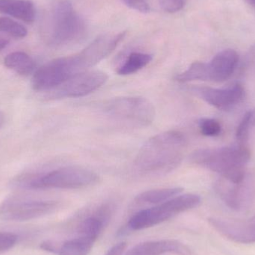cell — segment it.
<instances>
[{"instance_id": "6da1fadb", "label": "cell", "mask_w": 255, "mask_h": 255, "mask_svg": "<svg viewBox=\"0 0 255 255\" xmlns=\"http://www.w3.org/2000/svg\"><path fill=\"white\" fill-rule=\"evenodd\" d=\"M187 143V138L178 130L154 135L138 151L135 169L138 173L146 176L169 173L181 164Z\"/></svg>"}, {"instance_id": "7a4b0ae2", "label": "cell", "mask_w": 255, "mask_h": 255, "mask_svg": "<svg viewBox=\"0 0 255 255\" xmlns=\"http://www.w3.org/2000/svg\"><path fill=\"white\" fill-rule=\"evenodd\" d=\"M251 157L245 145L204 148L195 151L190 157L195 164L220 174L223 178L241 184L245 181L246 167Z\"/></svg>"}, {"instance_id": "3957f363", "label": "cell", "mask_w": 255, "mask_h": 255, "mask_svg": "<svg viewBox=\"0 0 255 255\" xmlns=\"http://www.w3.org/2000/svg\"><path fill=\"white\" fill-rule=\"evenodd\" d=\"M99 175L93 171L80 166H64L42 175H34L20 181L25 188L79 189L89 187L98 182Z\"/></svg>"}, {"instance_id": "277c9868", "label": "cell", "mask_w": 255, "mask_h": 255, "mask_svg": "<svg viewBox=\"0 0 255 255\" xmlns=\"http://www.w3.org/2000/svg\"><path fill=\"white\" fill-rule=\"evenodd\" d=\"M85 21L67 1H59L51 16L48 42L54 46H67L79 41L85 36Z\"/></svg>"}, {"instance_id": "5b68a950", "label": "cell", "mask_w": 255, "mask_h": 255, "mask_svg": "<svg viewBox=\"0 0 255 255\" xmlns=\"http://www.w3.org/2000/svg\"><path fill=\"white\" fill-rule=\"evenodd\" d=\"M200 202L201 198L198 195L192 193L181 196L178 195L153 208L136 213L129 220L128 229L139 231L153 227L181 213L196 208Z\"/></svg>"}, {"instance_id": "8992f818", "label": "cell", "mask_w": 255, "mask_h": 255, "mask_svg": "<svg viewBox=\"0 0 255 255\" xmlns=\"http://www.w3.org/2000/svg\"><path fill=\"white\" fill-rule=\"evenodd\" d=\"M104 112L113 119L133 125L146 127L155 118V108L143 97H127L109 100L104 106Z\"/></svg>"}, {"instance_id": "52a82bcc", "label": "cell", "mask_w": 255, "mask_h": 255, "mask_svg": "<svg viewBox=\"0 0 255 255\" xmlns=\"http://www.w3.org/2000/svg\"><path fill=\"white\" fill-rule=\"evenodd\" d=\"M59 206L56 201L10 197L0 205V219L6 221H28L52 214Z\"/></svg>"}, {"instance_id": "ba28073f", "label": "cell", "mask_w": 255, "mask_h": 255, "mask_svg": "<svg viewBox=\"0 0 255 255\" xmlns=\"http://www.w3.org/2000/svg\"><path fill=\"white\" fill-rule=\"evenodd\" d=\"M109 76L100 70H88L67 80L52 90L50 98H78L85 97L101 88Z\"/></svg>"}, {"instance_id": "9c48e42d", "label": "cell", "mask_w": 255, "mask_h": 255, "mask_svg": "<svg viewBox=\"0 0 255 255\" xmlns=\"http://www.w3.org/2000/svg\"><path fill=\"white\" fill-rule=\"evenodd\" d=\"M193 91L208 104L221 111L235 109L244 100L245 90L238 83L227 88H213L208 87L195 88Z\"/></svg>"}, {"instance_id": "30bf717a", "label": "cell", "mask_w": 255, "mask_h": 255, "mask_svg": "<svg viewBox=\"0 0 255 255\" xmlns=\"http://www.w3.org/2000/svg\"><path fill=\"white\" fill-rule=\"evenodd\" d=\"M210 224L227 239L242 244L255 243V214L251 218L239 221L212 218Z\"/></svg>"}, {"instance_id": "8fae6325", "label": "cell", "mask_w": 255, "mask_h": 255, "mask_svg": "<svg viewBox=\"0 0 255 255\" xmlns=\"http://www.w3.org/2000/svg\"><path fill=\"white\" fill-rule=\"evenodd\" d=\"M238 61L239 56L234 49L219 52L209 63H205L206 81L222 82L227 80L235 72Z\"/></svg>"}, {"instance_id": "7c38bea8", "label": "cell", "mask_w": 255, "mask_h": 255, "mask_svg": "<svg viewBox=\"0 0 255 255\" xmlns=\"http://www.w3.org/2000/svg\"><path fill=\"white\" fill-rule=\"evenodd\" d=\"M172 253L178 255H192L190 249L175 240L148 241L135 246L125 255H163Z\"/></svg>"}, {"instance_id": "4fadbf2b", "label": "cell", "mask_w": 255, "mask_h": 255, "mask_svg": "<svg viewBox=\"0 0 255 255\" xmlns=\"http://www.w3.org/2000/svg\"><path fill=\"white\" fill-rule=\"evenodd\" d=\"M244 183L235 184L222 178L216 183L215 190L227 206L240 211L245 207L250 197V193Z\"/></svg>"}, {"instance_id": "5bb4252c", "label": "cell", "mask_w": 255, "mask_h": 255, "mask_svg": "<svg viewBox=\"0 0 255 255\" xmlns=\"http://www.w3.org/2000/svg\"><path fill=\"white\" fill-rule=\"evenodd\" d=\"M0 13L27 23L34 22L36 16L34 3L30 0H0Z\"/></svg>"}, {"instance_id": "9a60e30c", "label": "cell", "mask_w": 255, "mask_h": 255, "mask_svg": "<svg viewBox=\"0 0 255 255\" xmlns=\"http://www.w3.org/2000/svg\"><path fill=\"white\" fill-rule=\"evenodd\" d=\"M95 241L78 235L77 238L65 241L61 244L53 242L52 253L58 255H88Z\"/></svg>"}, {"instance_id": "2e32d148", "label": "cell", "mask_w": 255, "mask_h": 255, "mask_svg": "<svg viewBox=\"0 0 255 255\" xmlns=\"http://www.w3.org/2000/svg\"><path fill=\"white\" fill-rule=\"evenodd\" d=\"M4 64L6 67L13 70L21 76H28L35 70L34 60L28 54L22 52H14L8 54L4 58Z\"/></svg>"}, {"instance_id": "e0dca14e", "label": "cell", "mask_w": 255, "mask_h": 255, "mask_svg": "<svg viewBox=\"0 0 255 255\" xmlns=\"http://www.w3.org/2000/svg\"><path fill=\"white\" fill-rule=\"evenodd\" d=\"M183 189L181 187H172V188L156 189L148 190L138 195L135 198L137 203L160 204L169 200L182 193Z\"/></svg>"}, {"instance_id": "ac0fdd59", "label": "cell", "mask_w": 255, "mask_h": 255, "mask_svg": "<svg viewBox=\"0 0 255 255\" xmlns=\"http://www.w3.org/2000/svg\"><path fill=\"white\" fill-rule=\"evenodd\" d=\"M152 60V55L143 52H132L118 69L121 76L133 74L146 67Z\"/></svg>"}, {"instance_id": "d6986e66", "label": "cell", "mask_w": 255, "mask_h": 255, "mask_svg": "<svg viewBox=\"0 0 255 255\" xmlns=\"http://www.w3.org/2000/svg\"><path fill=\"white\" fill-rule=\"evenodd\" d=\"M0 31L15 38H23L28 34L23 25L9 17H0Z\"/></svg>"}, {"instance_id": "ffe728a7", "label": "cell", "mask_w": 255, "mask_h": 255, "mask_svg": "<svg viewBox=\"0 0 255 255\" xmlns=\"http://www.w3.org/2000/svg\"><path fill=\"white\" fill-rule=\"evenodd\" d=\"M201 133L207 136H216L220 135L222 127L218 121L209 118H203L199 121Z\"/></svg>"}, {"instance_id": "44dd1931", "label": "cell", "mask_w": 255, "mask_h": 255, "mask_svg": "<svg viewBox=\"0 0 255 255\" xmlns=\"http://www.w3.org/2000/svg\"><path fill=\"white\" fill-rule=\"evenodd\" d=\"M251 126L252 112H249L244 115L241 124H239L238 129H237V139L241 145H245L247 142Z\"/></svg>"}, {"instance_id": "7402d4cb", "label": "cell", "mask_w": 255, "mask_h": 255, "mask_svg": "<svg viewBox=\"0 0 255 255\" xmlns=\"http://www.w3.org/2000/svg\"><path fill=\"white\" fill-rule=\"evenodd\" d=\"M17 235L9 232H0V253L8 251L17 242Z\"/></svg>"}, {"instance_id": "603a6c76", "label": "cell", "mask_w": 255, "mask_h": 255, "mask_svg": "<svg viewBox=\"0 0 255 255\" xmlns=\"http://www.w3.org/2000/svg\"><path fill=\"white\" fill-rule=\"evenodd\" d=\"M188 0H159L163 10L169 13L179 11L186 5Z\"/></svg>"}, {"instance_id": "cb8c5ba5", "label": "cell", "mask_w": 255, "mask_h": 255, "mask_svg": "<svg viewBox=\"0 0 255 255\" xmlns=\"http://www.w3.org/2000/svg\"><path fill=\"white\" fill-rule=\"evenodd\" d=\"M124 2L130 8L142 13H146L150 10L149 4L147 0H123Z\"/></svg>"}, {"instance_id": "d4e9b609", "label": "cell", "mask_w": 255, "mask_h": 255, "mask_svg": "<svg viewBox=\"0 0 255 255\" xmlns=\"http://www.w3.org/2000/svg\"><path fill=\"white\" fill-rule=\"evenodd\" d=\"M247 67L255 69V43L250 47L246 59Z\"/></svg>"}, {"instance_id": "484cf974", "label": "cell", "mask_w": 255, "mask_h": 255, "mask_svg": "<svg viewBox=\"0 0 255 255\" xmlns=\"http://www.w3.org/2000/svg\"><path fill=\"white\" fill-rule=\"evenodd\" d=\"M127 243L122 242L112 247L106 255H123L127 248Z\"/></svg>"}, {"instance_id": "4316f807", "label": "cell", "mask_w": 255, "mask_h": 255, "mask_svg": "<svg viewBox=\"0 0 255 255\" xmlns=\"http://www.w3.org/2000/svg\"><path fill=\"white\" fill-rule=\"evenodd\" d=\"M9 41L7 39L0 37V51L4 49L8 45Z\"/></svg>"}, {"instance_id": "83f0119b", "label": "cell", "mask_w": 255, "mask_h": 255, "mask_svg": "<svg viewBox=\"0 0 255 255\" xmlns=\"http://www.w3.org/2000/svg\"><path fill=\"white\" fill-rule=\"evenodd\" d=\"M4 115H3L2 112H0V128L2 127L3 124H4Z\"/></svg>"}, {"instance_id": "f1b7e54d", "label": "cell", "mask_w": 255, "mask_h": 255, "mask_svg": "<svg viewBox=\"0 0 255 255\" xmlns=\"http://www.w3.org/2000/svg\"><path fill=\"white\" fill-rule=\"evenodd\" d=\"M252 126H255V109L252 112Z\"/></svg>"}, {"instance_id": "f546056e", "label": "cell", "mask_w": 255, "mask_h": 255, "mask_svg": "<svg viewBox=\"0 0 255 255\" xmlns=\"http://www.w3.org/2000/svg\"><path fill=\"white\" fill-rule=\"evenodd\" d=\"M246 1L248 2L249 4H250V5L253 6V7H255V0H246Z\"/></svg>"}]
</instances>
